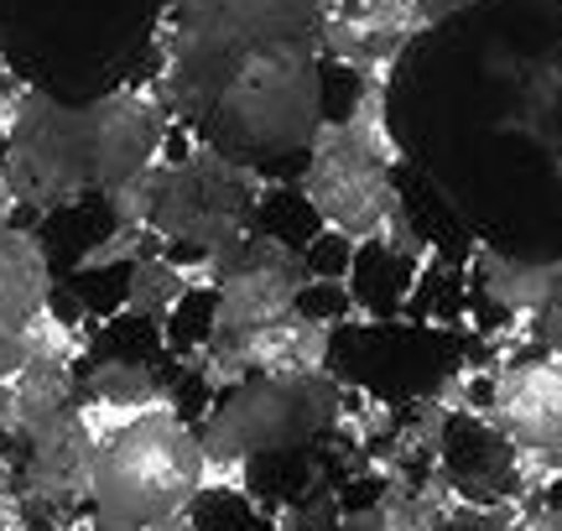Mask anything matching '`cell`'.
<instances>
[{
    "label": "cell",
    "instance_id": "5bb4252c",
    "mask_svg": "<svg viewBox=\"0 0 562 531\" xmlns=\"http://www.w3.org/2000/svg\"><path fill=\"white\" fill-rule=\"evenodd\" d=\"M510 531H562V506H531V511H516Z\"/></svg>",
    "mask_w": 562,
    "mask_h": 531
},
{
    "label": "cell",
    "instance_id": "d6986e66",
    "mask_svg": "<svg viewBox=\"0 0 562 531\" xmlns=\"http://www.w3.org/2000/svg\"><path fill=\"white\" fill-rule=\"evenodd\" d=\"M0 490H11V479H5V464H0Z\"/></svg>",
    "mask_w": 562,
    "mask_h": 531
},
{
    "label": "cell",
    "instance_id": "3957f363",
    "mask_svg": "<svg viewBox=\"0 0 562 531\" xmlns=\"http://www.w3.org/2000/svg\"><path fill=\"white\" fill-rule=\"evenodd\" d=\"M167 131L172 115L146 83L89 104L21 89L0 125V178L26 214H58L83 199H104L157 167Z\"/></svg>",
    "mask_w": 562,
    "mask_h": 531
},
{
    "label": "cell",
    "instance_id": "277c9868",
    "mask_svg": "<svg viewBox=\"0 0 562 531\" xmlns=\"http://www.w3.org/2000/svg\"><path fill=\"white\" fill-rule=\"evenodd\" d=\"M167 0H0V58L26 89L89 104L136 89Z\"/></svg>",
    "mask_w": 562,
    "mask_h": 531
},
{
    "label": "cell",
    "instance_id": "7a4b0ae2",
    "mask_svg": "<svg viewBox=\"0 0 562 531\" xmlns=\"http://www.w3.org/2000/svg\"><path fill=\"white\" fill-rule=\"evenodd\" d=\"M151 89L245 172L307 162L323 131V0H167Z\"/></svg>",
    "mask_w": 562,
    "mask_h": 531
},
{
    "label": "cell",
    "instance_id": "8fae6325",
    "mask_svg": "<svg viewBox=\"0 0 562 531\" xmlns=\"http://www.w3.org/2000/svg\"><path fill=\"white\" fill-rule=\"evenodd\" d=\"M193 286H203V282L188 266H178L167 250H151V256H140V261L125 266L121 307H125V318H140V324L161 328L172 318V307H178Z\"/></svg>",
    "mask_w": 562,
    "mask_h": 531
},
{
    "label": "cell",
    "instance_id": "52a82bcc",
    "mask_svg": "<svg viewBox=\"0 0 562 531\" xmlns=\"http://www.w3.org/2000/svg\"><path fill=\"white\" fill-rule=\"evenodd\" d=\"M344 422V386L334 370L318 375H245L214 391L199 443L214 474L245 470L277 453H297Z\"/></svg>",
    "mask_w": 562,
    "mask_h": 531
},
{
    "label": "cell",
    "instance_id": "4fadbf2b",
    "mask_svg": "<svg viewBox=\"0 0 562 531\" xmlns=\"http://www.w3.org/2000/svg\"><path fill=\"white\" fill-rule=\"evenodd\" d=\"M526 334L537 339V349L542 354H552V360H562V282L552 286V297H547V307L526 324Z\"/></svg>",
    "mask_w": 562,
    "mask_h": 531
},
{
    "label": "cell",
    "instance_id": "30bf717a",
    "mask_svg": "<svg viewBox=\"0 0 562 531\" xmlns=\"http://www.w3.org/2000/svg\"><path fill=\"white\" fill-rule=\"evenodd\" d=\"M53 303V256L37 229L5 225L0 229V328L21 334Z\"/></svg>",
    "mask_w": 562,
    "mask_h": 531
},
{
    "label": "cell",
    "instance_id": "6da1fadb",
    "mask_svg": "<svg viewBox=\"0 0 562 531\" xmlns=\"http://www.w3.org/2000/svg\"><path fill=\"white\" fill-rule=\"evenodd\" d=\"M381 94L406 172L463 219L562 229V0H474L422 26Z\"/></svg>",
    "mask_w": 562,
    "mask_h": 531
},
{
    "label": "cell",
    "instance_id": "9c48e42d",
    "mask_svg": "<svg viewBox=\"0 0 562 531\" xmlns=\"http://www.w3.org/2000/svg\"><path fill=\"white\" fill-rule=\"evenodd\" d=\"M307 286L302 256L271 235H250L235 261L214 276V334L209 344H235L256 328L297 313V297Z\"/></svg>",
    "mask_w": 562,
    "mask_h": 531
},
{
    "label": "cell",
    "instance_id": "ac0fdd59",
    "mask_svg": "<svg viewBox=\"0 0 562 531\" xmlns=\"http://www.w3.org/2000/svg\"><path fill=\"white\" fill-rule=\"evenodd\" d=\"M339 5H355V0H323V11H339Z\"/></svg>",
    "mask_w": 562,
    "mask_h": 531
},
{
    "label": "cell",
    "instance_id": "9a60e30c",
    "mask_svg": "<svg viewBox=\"0 0 562 531\" xmlns=\"http://www.w3.org/2000/svg\"><path fill=\"white\" fill-rule=\"evenodd\" d=\"M474 0H412V11L422 16V26H438V21L459 16V11H469Z\"/></svg>",
    "mask_w": 562,
    "mask_h": 531
},
{
    "label": "cell",
    "instance_id": "8992f818",
    "mask_svg": "<svg viewBox=\"0 0 562 531\" xmlns=\"http://www.w3.org/2000/svg\"><path fill=\"white\" fill-rule=\"evenodd\" d=\"M396 136L385 125V94L370 83V94L344 125H323L318 142L307 146V162L297 172V193L318 214L323 229L344 240H381L391 219L402 214V188H396Z\"/></svg>",
    "mask_w": 562,
    "mask_h": 531
},
{
    "label": "cell",
    "instance_id": "2e32d148",
    "mask_svg": "<svg viewBox=\"0 0 562 531\" xmlns=\"http://www.w3.org/2000/svg\"><path fill=\"white\" fill-rule=\"evenodd\" d=\"M21 365H26V349H21V339L0 328V386H5V381H11Z\"/></svg>",
    "mask_w": 562,
    "mask_h": 531
},
{
    "label": "cell",
    "instance_id": "5b68a950",
    "mask_svg": "<svg viewBox=\"0 0 562 531\" xmlns=\"http://www.w3.org/2000/svg\"><path fill=\"white\" fill-rule=\"evenodd\" d=\"M89 438H94L89 511H83L89 531L178 527L214 485V464L199 443V428L182 417L178 402L89 428Z\"/></svg>",
    "mask_w": 562,
    "mask_h": 531
},
{
    "label": "cell",
    "instance_id": "7c38bea8",
    "mask_svg": "<svg viewBox=\"0 0 562 531\" xmlns=\"http://www.w3.org/2000/svg\"><path fill=\"white\" fill-rule=\"evenodd\" d=\"M355 240H344L334 229H318L307 246H302V271H307V282H349V271H355Z\"/></svg>",
    "mask_w": 562,
    "mask_h": 531
},
{
    "label": "cell",
    "instance_id": "e0dca14e",
    "mask_svg": "<svg viewBox=\"0 0 562 531\" xmlns=\"http://www.w3.org/2000/svg\"><path fill=\"white\" fill-rule=\"evenodd\" d=\"M21 89H26V83H21L16 74H11V68L0 63V125H5V110H11V100H16Z\"/></svg>",
    "mask_w": 562,
    "mask_h": 531
},
{
    "label": "cell",
    "instance_id": "ba28073f",
    "mask_svg": "<svg viewBox=\"0 0 562 531\" xmlns=\"http://www.w3.org/2000/svg\"><path fill=\"white\" fill-rule=\"evenodd\" d=\"M480 417L516 449L526 495L547 490L562 474V360L516 354L490 370Z\"/></svg>",
    "mask_w": 562,
    "mask_h": 531
}]
</instances>
